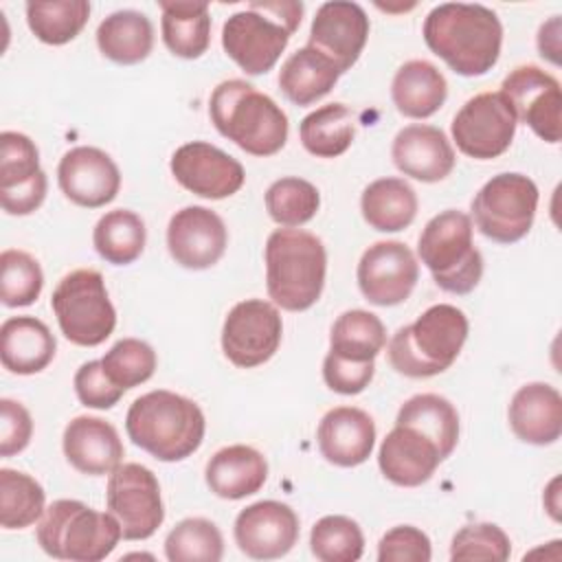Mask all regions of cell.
<instances>
[{
	"label": "cell",
	"instance_id": "6",
	"mask_svg": "<svg viewBox=\"0 0 562 562\" xmlns=\"http://www.w3.org/2000/svg\"><path fill=\"white\" fill-rule=\"evenodd\" d=\"M468 316L450 305L437 303L400 327L389 342L391 367L406 378H432L457 360L468 338Z\"/></svg>",
	"mask_w": 562,
	"mask_h": 562
},
{
	"label": "cell",
	"instance_id": "11",
	"mask_svg": "<svg viewBox=\"0 0 562 562\" xmlns=\"http://www.w3.org/2000/svg\"><path fill=\"white\" fill-rule=\"evenodd\" d=\"M105 503L125 540H147L165 520L158 479L140 463H121L110 472Z\"/></svg>",
	"mask_w": 562,
	"mask_h": 562
},
{
	"label": "cell",
	"instance_id": "34",
	"mask_svg": "<svg viewBox=\"0 0 562 562\" xmlns=\"http://www.w3.org/2000/svg\"><path fill=\"white\" fill-rule=\"evenodd\" d=\"M147 228L140 215L127 209H114L101 215L94 226L92 244L101 259L114 266H127L136 261L145 248Z\"/></svg>",
	"mask_w": 562,
	"mask_h": 562
},
{
	"label": "cell",
	"instance_id": "19",
	"mask_svg": "<svg viewBox=\"0 0 562 562\" xmlns=\"http://www.w3.org/2000/svg\"><path fill=\"white\" fill-rule=\"evenodd\" d=\"M369 37V18L358 2L334 0L318 7L307 46L323 53L340 75L360 57Z\"/></svg>",
	"mask_w": 562,
	"mask_h": 562
},
{
	"label": "cell",
	"instance_id": "36",
	"mask_svg": "<svg viewBox=\"0 0 562 562\" xmlns=\"http://www.w3.org/2000/svg\"><path fill=\"white\" fill-rule=\"evenodd\" d=\"M395 422L411 424L426 432L448 459L459 441V413L450 400L437 393H419L402 404Z\"/></svg>",
	"mask_w": 562,
	"mask_h": 562
},
{
	"label": "cell",
	"instance_id": "27",
	"mask_svg": "<svg viewBox=\"0 0 562 562\" xmlns=\"http://www.w3.org/2000/svg\"><path fill=\"white\" fill-rule=\"evenodd\" d=\"M204 479L215 496L239 501L263 487L268 479V461L250 446H226L209 459Z\"/></svg>",
	"mask_w": 562,
	"mask_h": 562
},
{
	"label": "cell",
	"instance_id": "33",
	"mask_svg": "<svg viewBox=\"0 0 562 562\" xmlns=\"http://www.w3.org/2000/svg\"><path fill=\"white\" fill-rule=\"evenodd\" d=\"M356 134V116L345 103H327L310 112L301 125L299 136L303 147L318 158H336L351 147Z\"/></svg>",
	"mask_w": 562,
	"mask_h": 562
},
{
	"label": "cell",
	"instance_id": "42",
	"mask_svg": "<svg viewBox=\"0 0 562 562\" xmlns=\"http://www.w3.org/2000/svg\"><path fill=\"white\" fill-rule=\"evenodd\" d=\"M44 288V272L35 257L9 248L0 255V301L7 307H26L37 301Z\"/></svg>",
	"mask_w": 562,
	"mask_h": 562
},
{
	"label": "cell",
	"instance_id": "10",
	"mask_svg": "<svg viewBox=\"0 0 562 562\" xmlns=\"http://www.w3.org/2000/svg\"><path fill=\"white\" fill-rule=\"evenodd\" d=\"M538 187L522 173L490 178L472 200L476 228L492 241L514 244L522 239L536 217Z\"/></svg>",
	"mask_w": 562,
	"mask_h": 562
},
{
	"label": "cell",
	"instance_id": "49",
	"mask_svg": "<svg viewBox=\"0 0 562 562\" xmlns=\"http://www.w3.org/2000/svg\"><path fill=\"white\" fill-rule=\"evenodd\" d=\"M33 435L31 413L15 400H0V457L22 452Z\"/></svg>",
	"mask_w": 562,
	"mask_h": 562
},
{
	"label": "cell",
	"instance_id": "1",
	"mask_svg": "<svg viewBox=\"0 0 562 562\" xmlns=\"http://www.w3.org/2000/svg\"><path fill=\"white\" fill-rule=\"evenodd\" d=\"M422 33L426 46L463 77L485 75L501 57L503 24L483 4H437L426 15Z\"/></svg>",
	"mask_w": 562,
	"mask_h": 562
},
{
	"label": "cell",
	"instance_id": "4",
	"mask_svg": "<svg viewBox=\"0 0 562 562\" xmlns=\"http://www.w3.org/2000/svg\"><path fill=\"white\" fill-rule=\"evenodd\" d=\"M327 252L323 241L301 228H277L266 241V288L288 312L310 310L323 292Z\"/></svg>",
	"mask_w": 562,
	"mask_h": 562
},
{
	"label": "cell",
	"instance_id": "41",
	"mask_svg": "<svg viewBox=\"0 0 562 562\" xmlns=\"http://www.w3.org/2000/svg\"><path fill=\"white\" fill-rule=\"evenodd\" d=\"M310 549L321 562H356L364 551V536L349 516H323L310 533Z\"/></svg>",
	"mask_w": 562,
	"mask_h": 562
},
{
	"label": "cell",
	"instance_id": "2",
	"mask_svg": "<svg viewBox=\"0 0 562 562\" xmlns=\"http://www.w3.org/2000/svg\"><path fill=\"white\" fill-rule=\"evenodd\" d=\"M125 430L154 459L182 461L202 446L206 419L193 400L158 389L132 402Z\"/></svg>",
	"mask_w": 562,
	"mask_h": 562
},
{
	"label": "cell",
	"instance_id": "22",
	"mask_svg": "<svg viewBox=\"0 0 562 562\" xmlns=\"http://www.w3.org/2000/svg\"><path fill=\"white\" fill-rule=\"evenodd\" d=\"M316 441L321 454L329 463L353 468L371 457L375 446V424L362 408L336 406L323 415Z\"/></svg>",
	"mask_w": 562,
	"mask_h": 562
},
{
	"label": "cell",
	"instance_id": "17",
	"mask_svg": "<svg viewBox=\"0 0 562 562\" xmlns=\"http://www.w3.org/2000/svg\"><path fill=\"white\" fill-rule=\"evenodd\" d=\"M235 542L252 560H277L292 551L299 540V516L279 501H259L244 507L235 518Z\"/></svg>",
	"mask_w": 562,
	"mask_h": 562
},
{
	"label": "cell",
	"instance_id": "29",
	"mask_svg": "<svg viewBox=\"0 0 562 562\" xmlns=\"http://www.w3.org/2000/svg\"><path fill=\"white\" fill-rule=\"evenodd\" d=\"M340 70L316 48L294 50L279 70V88L294 105H312L338 81Z\"/></svg>",
	"mask_w": 562,
	"mask_h": 562
},
{
	"label": "cell",
	"instance_id": "32",
	"mask_svg": "<svg viewBox=\"0 0 562 562\" xmlns=\"http://www.w3.org/2000/svg\"><path fill=\"white\" fill-rule=\"evenodd\" d=\"M162 42L182 59H198L211 44V13L206 2H160Z\"/></svg>",
	"mask_w": 562,
	"mask_h": 562
},
{
	"label": "cell",
	"instance_id": "20",
	"mask_svg": "<svg viewBox=\"0 0 562 562\" xmlns=\"http://www.w3.org/2000/svg\"><path fill=\"white\" fill-rule=\"evenodd\" d=\"M57 182L72 204L99 209L116 198L121 171L103 149L79 145L68 149L59 160Z\"/></svg>",
	"mask_w": 562,
	"mask_h": 562
},
{
	"label": "cell",
	"instance_id": "43",
	"mask_svg": "<svg viewBox=\"0 0 562 562\" xmlns=\"http://www.w3.org/2000/svg\"><path fill=\"white\" fill-rule=\"evenodd\" d=\"M105 375L123 391L147 382L156 371V351L138 338H123L101 358Z\"/></svg>",
	"mask_w": 562,
	"mask_h": 562
},
{
	"label": "cell",
	"instance_id": "25",
	"mask_svg": "<svg viewBox=\"0 0 562 562\" xmlns=\"http://www.w3.org/2000/svg\"><path fill=\"white\" fill-rule=\"evenodd\" d=\"M507 419L520 441L551 446L562 435V395L547 382H529L514 393Z\"/></svg>",
	"mask_w": 562,
	"mask_h": 562
},
{
	"label": "cell",
	"instance_id": "44",
	"mask_svg": "<svg viewBox=\"0 0 562 562\" xmlns=\"http://www.w3.org/2000/svg\"><path fill=\"white\" fill-rule=\"evenodd\" d=\"M512 555L507 533L494 522H474L461 527L450 544V560H492L505 562Z\"/></svg>",
	"mask_w": 562,
	"mask_h": 562
},
{
	"label": "cell",
	"instance_id": "45",
	"mask_svg": "<svg viewBox=\"0 0 562 562\" xmlns=\"http://www.w3.org/2000/svg\"><path fill=\"white\" fill-rule=\"evenodd\" d=\"M37 145L20 132L0 134V189H13L40 176Z\"/></svg>",
	"mask_w": 562,
	"mask_h": 562
},
{
	"label": "cell",
	"instance_id": "30",
	"mask_svg": "<svg viewBox=\"0 0 562 562\" xmlns=\"http://www.w3.org/2000/svg\"><path fill=\"white\" fill-rule=\"evenodd\" d=\"M97 46L114 64H140L154 48V24L140 11H114L99 24Z\"/></svg>",
	"mask_w": 562,
	"mask_h": 562
},
{
	"label": "cell",
	"instance_id": "13",
	"mask_svg": "<svg viewBox=\"0 0 562 562\" xmlns=\"http://www.w3.org/2000/svg\"><path fill=\"white\" fill-rule=\"evenodd\" d=\"M283 323L274 303L246 299L233 305L222 327V351L239 369L268 362L281 345Z\"/></svg>",
	"mask_w": 562,
	"mask_h": 562
},
{
	"label": "cell",
	"instance_id": "28",
	"mask_svg": "<svg viewBox=\"0 0 562 562\" xmlns=\"http://www.w3.org/2000/svg\"><path fill=\"white\" fill-rule=\"evenodd\" d=\"M446 97V77L426 59H411L400 66L391 83V99L397 112L408 119L432 116L443 105Z\"/></svg>",
	"mask_w": 562,
	"mask_h": 562
},
{
	"label": "cell",
	"instance_id": "48",
	"mask_svg": "<svg viewBox=\"0 0 562 562\" xmlns=\"http://www.w3.org/2000/svg\"><path fill=\"white\" fill-rule=\"evenodd\" d=\"M375 362H353L340 356H334L331 351L323 360V380L325 384L340 393V395H358L362 393L369 382L373 380Z\"/></svg>",
	"mask_w": 562,
	"mask_h": 562
},
{
	"label": "cell",
	"instance_id": "21",
	"mask_svg": "<svg viewBox=\"0 0 562 562\" xmlns=\"http://www.w3.org/2000/svg\"><path fill=\"white\" fill-rule=\"evenodd\" d=\"M441 448L419 428L395 422V428L382 439L378 465L382 474L400 487L426 483L443 461Z\"/></svg>",
	"mask_w": 562,
	"mask_h": 562
},
{
	"label": "cell",
	"instance_id": "35",
	"mask_svg": "<svg viewBox=\"0 0 562 562\" xmlns=\"http://www.w3.org/2000/svg\"><path fill=\"white\" fill-rule=\"evenodd\" d=\"M384 345H386L384 323L367 310H347L331 325L329 351L334 356H340L353 362H369V360H375V356L382 351Z\"/></svg>",
	"mask_w": 562,
	"mask_h": 562
},
{
	"label": "cell",
	"instance_id": "47",
	"mask_svg": "<svg viewBox=\"0 0 562 562\" xmlns=\"http://www.w3.org/2000/svg\"><path fill=\"white\" fill-rule=\"evenodd\" d=\"M75 393L83 406L105 411L112 408L125 391L105 375L101 360H90L75 373Z\"/></svg>",
	"mask_w": 562,
	"mask_h": 562
},
{
	"label": "cell",
	"instance_id": "31",
	"mask_svg": "<svg viewBox=\"0 0 562 562\" xmlns=\"http://www.w3.org/2000/svg\"><path fill=\"white\" fill-rule=\"evenodd\" d=\"M364 222L380 233H397L413 224L417 215V195L402 178L373 180L360 198Z\"/></svg>",
	"mask_w": 562,
	"mask_h": 562
},
{
	"label": "cell",
	"instance_id": "18",
	"mask_svg": "<svg viewBox=\"0 0 562 562\" xmlns=\"http://www.w3.org/2000/svg\"><path fill=\"white\" fill-rule=\"evenodd\" d=\"M228 244L222 217L206 206H184L176 211L167 226V248L176 263L189 270L215 266Z\"/></svg>",
	"mask_w": 562,
	"mask_h": 562
},
{
	"label": "cell",
	"instance_id": "50",
	"mask_svg": "<svg viewBox=\"0 0 562 562\" xmlns=\"http://www.w3.org/2000/svg\"><path fill=\"white\" fill-rule=\"evenodd\" d=\"M46 189H48V180H46V173L42 171L40 176H35L24 184H18L13 189H0V204L9 215H29L42 206L46 198Z\"/></svg>",
	"mask_w": 562,
	"mask_h": 562
},
{
	"label": "cell",
	"instance_id": "3",
	"mask_svg": "<svg viewBox=\"0 0 562 562\" xmlns=\"http://www.w3.org/2000/svg\"><path fill=\"white\" fill-rule=\"evenodd\" d=\"M215 130L252 156H272L288 140L285 112L244 79L222 81L209 101Z\"/></svg>",
	"mask_w": 562,
	"mask_h": 562
},
{
	"label": "cell",
	"instance_id": "7",
	"mask_svg": "<svg viewBox=\"0 0 562 562\" xmlns=\"http://www.w3.org/2000/svg\"><path fill=\"white\" fill-rule=\"evenodd\" d=\"M121 538V525L110 512H97L72 498L50 503L37 525V542L55 560L99 562Z\"/></svg>",
	"mask_w": 562,
	"mask_h": 562
},
{
	"label": "cell",
	"instance_id": "40",
	"mask_svg": "<svg viewBox=\"0 0 562 562\" xmlns=\"http://www.w3.org/2000/svg\"><path fill=\"white\" fill-rule=\"evenodd\" d=\"M318 206V189L303 178H279L266 191L268 215L285 228H294L310 222L316 215Z\"/></svg>",
	"mask_w": 562,
	"mask_h": 562
},
{
	"label": "cell",
	"instance_id": "12",
	"mask_svg": "<svg viewBox=\"0 0 562 562\" xmlns=\"http://www.w3.org/2000/svg\"><path fill=\"white\" fill-rule=\"evenodd\" d=\"M516 125V114L498 90L468 99L454 114L450 130L461 154L474 160H492L509 149Z\"/></svg>",
	"mask_w": 562,
	"mask_h": 562
},
{
	"label": "cell",
	"instance_id": "38",
	"mask_svg": "<svg viewBox=\"0 0 562 562\" xmlns=\"http://www.w3.org/2000/svg\"><path fill=\"white\" fill-rule=\"evenodd\" d=\"M44 487L26 472L0 470V525L4 529H24L44 514Z\"/></svg>",
	"mask_w": 562,
	"mask_h": 562
},
{
	"label": "cell",
	"instance_id": "51",
	"mask_svg": "<svg viewBox=\"0 0 562 562\" xmlns=\"http://www.w3.org/2000/svg\"><path fill=\"white\" fill-rule=\"evenodd\" d=\"M538 50L542 57H547L553 64H560V18H551L547 24L540 26L538 33Z\"/></svg>",
	"mask_w": 562,
	"mask_h": 562
},
{
	"label": "cell",
	"instance_id": "26",
	"mask_svg": "<svg viewBox=\"0 0 562 562\" xmlns=\"http://www.w3.org/2000/svg\"><path fill=\"white\" fill-rule=\"evenodd\" d=\"M55 336L35 316H11L0 327V360L11 373L33 375L44 371L55 358Z\"/></svg>",
	"mask_w": 562,
	"mask_h": 562
},
{
	"label": "cell",
	"instance_id": "23",
	"mask_svg": "<svg viewBox=\"0 0 562 562\" xmlns=\"http://www.w3.org/2000/svg\"><path fill=\"white\" fill-rule=\"evenodd\" d=\"M391 156L395 167L419 182H439L454 169V149L435 125H406L393 138Z\"/></svg>",
	"mask_w": 562,
	"mask_h": 562
},
{
	"label": "cell",
	"instance_id": "14",
	"mask_svg": "<svg viewBox=\"0 0 562 562\" xmlns=\"http://www.w3.org/2000/svg\"><path fill=\"white\" fill-rule=\"evenodd\" d=\"M516 121H522L547 143H560L562 136V92L560 81L538 66L514 68L501 86Z\"/></svg>",
	"mask_w": 562,
	"mask_h": 562
},
{
	"label": "cell",
	"instance_id": "5",
	"mask_svg": "<svg viewBox=\"0 0 562 562\" xmlns=\"http://www.w3.org/2000/svg\"><path fill=\"white\" fill-rule=\"evenodd\" d=\"M303 2L252 0L222 26L224 53L246 72L272 70L303 18Z\"/></svg>",
	"mask_w": 562,
	"mask_h": 562
},
{
	"label": "cell",
	"instance_id": "24",
	"mask_svg": "<svg viewBox=\"0 0 562 562\" xmlns=\"http://www.w3.org/2000/svg\"><path fill=\"white\" fill-rule=\"evenodd\" d=\"M61 446L68 463L88 476L110 474L121 465L125 454L116 428L110 422L90 415H79L68 422Z\"/></svg>",
	"mask_w": 562,
	"mask_h": 562
},
{
	"label": "cell",
	"instance_id": "8",
	"mask_svg": "<svg viewBox=\"0 0 562 562\" xmlns=\"http://www.w3.org/2000/svg\"><path fill=\"white\" fill-rule=\"evenodd\" d=\"M417 252L443 292L468 294L483 277V257L472 241V220L463 211L448 209L428 220Z\"/></svg>",
	"mask_w": 562,
	"mask_h": 562
},
{
	"label": "cell",
	"instance_id": "9",
	"mask_svg": "<svg viewBox=\"0 0 562 562\" xmlns=\"http://www.w3.org/2000/svg\"><path fill=\"white\" fill-rule=\"evenodd\" d=\"M61 334L79 347H97L116 327V310L108 296L101 272L79 268L68 272L50 296Z\"/></svg>",
	"mask_w": 562,
	"mask_h": 562
},
{
	"label": "cell",
	"instance_id": "46",
	"mask_svg": "<svg viewBox=\"0 0 562 562\" xmlns=\"http://www.w3.org/2000/svg\"><path fill=\"white\" fill-rule=\"evenodd\" d=\"M432 558L430 538L413 527L400 525L386 531L378 544L380 562H428Z\"/></svg>",
	"mask_w": 562,
	"mask_h": 562
},
{
	"label": "cell",
	"instance_id": "37",
	"mask_svg": "<svg viewBox=\"0 0 562 562\" xmlns=\"http://www.w3.org/2000/svg\"><path fill=\"white\" fill-rule=\"evenodd\" d=\"M90 18V2L86 0H50L29 2L26 22L33 35L50 46H61L75 40Z\"/></svg>",
	"mask_w": 562,
	"mask_h": 562
},
{
	"label": "cell",
	"instance_id": "16",
	"mask_svg": "<svg viewBox=\"0 0 562 562\" xmlns=\"http://www.w3.org/2000/svg\"><path fill=\"white\" fill-rule=\"evenodd\" d=\"M169 167L180 187L206 200L228 198L237 193L246 180L239 160L204 140L178 147Z\"/></svg>",
	"mask_w": 562,
	"mask_h": 562
},
{
	"label": "cell",
	"instance_id": "39",
	"mask_svg": "<svg viewBox=\"0 0 562 562\" xmlns=\"http://www.w3.org/2000/svg\"><path fill=\"white\" fill-rule=\"evenodd\" d=\"M165 555L171 562H220L224 538L206 518H184L165 538Z\"/></svg>",
	"mask_w": 562,
	"mask_h": 562
},
{
	"label": "cell",
	"instance_id": "15",
	"mask_svg": "<svg viewBox=\"0 0 562 562\" xmlns=\"http://www.w3.org/2000/svg\"><path fill=\"white\" fill-rule=\"evenodd\" d=\"M358 285L364 299L380 307L404 303L417 285L419 263L402 241H375L358 261Z\"/></svg>",
	"mask_w": 562,
	"mask_h": 562
}]
</instances>
